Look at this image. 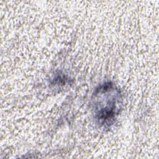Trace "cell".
Wrapping results in <instances>:
<instances>
[{
    "label": "cell",
    "instance_id": "obj_1",
    "mask_svg": "<svg viewBox=\"0 0 159 159\" xmlns=\"http://www.w3.org/2000/svg\"><path fill=\"white\" fill-rule=\"evenodd\" d=\"M93 110L98 124L104 127L111 125L119 115L122 106V95L112 82L99 86L92 98Z\"/></svg>",
    "mask_w": 159,
    "mask_h": 159
}]
</instances>
